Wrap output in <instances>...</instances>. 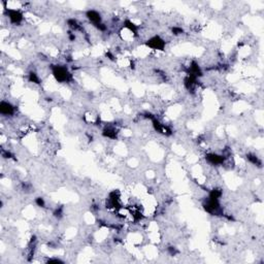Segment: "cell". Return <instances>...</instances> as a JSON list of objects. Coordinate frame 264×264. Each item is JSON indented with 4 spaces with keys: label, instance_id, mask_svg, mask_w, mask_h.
Instances as JSON below:
<instances>
[{
    "label": "cell",
    "instance_id": "11",
    "mask_svg": "<svg viewBox=\"0 0 264 264\" xmlns=\"http://www.w3.org/2000/svg\"><path fill=\"white\" fill-rule=\"evenodd\" d=\"M35 202H36L38 206H42V207L45 206V200H43V198H42V197H37L36 199H35Z\"/></svg>",
    "mask_w": 264,
    "mask_h": 264
},
{
    "label": "cell",
    "instance_id": "2",
    "mask_svg": "<svg viewBox=\"0 0 264 264\" xmlns=\"http://www.w3.org/2000/svg\"><path fill=\"white\" fill-rule=\"evenodd\" d=\"M146 46H150V48L153 49V50L163 51L164 48H165V42H164L160 36H154V37H152L151 39L148 40Z\"/></svg>",
    "mask_w": 264,
    "mask_h": 264
},
{
    "label": "cell",
    "instance_id": "4",
    "mask_svg": "<svg viewBox=\"0 0 264 264\" xmlns=\"http://www.w3.org/2000/svg\"><path fill=\"white\" fill-rule=\"evenodd\" d=\"M6 14L10 18V22L14 24H20L23 20V14L20 10H7Z\"/></svg>",
    "mask_w": 264,
    "mask_h": 264
},
{
    "label": "cell",
    "instance_id": "7",
    "mask_svg": "<svg viewBox=\"0 0 264 264\" xmlns=\"http://www.w3.org/2000/svg\"><path fill=\"white\" fill-rule=\"evenodd\" d=\"M247 159L250 161L251 163H253L254 165H258V166H261V165H262V162H261V160H260L257 156H255V155H253V154H248V155H247Z\"/></svg>",
    "mask_w": 264,
    "mask_h": 264
},
{
    "label": "cell",
    "instance_id": "3",
    "mask_svg": "<svg viewBox=\"0 0 264 264\" xmlns=\"http://www.w3.org/2000/svg\"><path fill=\"white\" fill-rule=\"evenodd\" d=\"M86 16L88 18V20H89V21L92 23L94 26H96L97 28L102 24V23H101V16H100V14H99L98 11H96L94 10H88L87 14H86Z\"/></svg>",
    "mask_w": 264,
    "mask_h": 264
},
{
    "label": "cell",
    "instance_id": "9",
    "mask_svg": "<svg viewBox=\"0 0 264 264\" xmlns=\"http://www.w3.org/2000/svg\"><path fill=\"white\" fill-rule=\"evenodd\" d=\"M125 27H127L133 33H137V26L135 24H133L131 21H128V20L125 21Z\"/></svg>",
    "mask_w": 264,
    "mask_h": 264
},
{
    "label": "cell",
    "instance_id": "1",
    "mask_svg": "<svg viewBox=\"0 0 264 264\" xmlns=\"http://www.w3.org/2000/svg\"><path fill=\"white\" fill-rule=\"evenodd\" d=\"M53 75L56 78V81L59 83H66L71 80V74L67 70L66 67H63L61 65L53 66Z\"/></svg>",
    "mask_w": 264,
    "mask_h": 264
},
{
    "label": "cell",
    "instance_id": "12",
    "mask_svg": "<svg viewBox=\"0 0 264 264\" xmlns=\"http://www.w3.org/2000/svg\"><path fill=\"white\" fill-rule=\"evenodd\" d=\"M172 32H174V34H181V33H183V29H182V28H178V27H174V29H172Z\"/></svg>",
    "mask_w": 264,
    "mask_h": 264
},
{
    "label": "cell",
    "instance_id": "5",
    "mask_svg": "<svg viewBox=\"0 0 264 264\" xmlns=\"http://www.w3.org/2000/svg\"><path fill=\"white\" fill-rule=\"evenodd\" d=\"M206 160L209 161L210 164H213V165H220V164L224 163L225 157L222 156V155H218V154H207Z\"/></svg>",
    "mask_w": 264,
    "mask_h": 264
},
{
    "label": "cell",
    "instance_id": "8",
    "mask_svg": "<svg viewBox=\"0 0 264 264\" xmlns=\"http://www.w3.org/2000/svg\"><path fill=\"white\" fill-rule=\"evenodd\" d=\"M103 135L108 137V138H116V130L113 128H105L103 130Z\"/></svg>",
    "mask_w": 264,
    "mask_h": 264
},
{
    "label": "cell",
    "instance_id": "10",
    "mask_svg": "<svg viewBox=\"0 0 264 264\" xmlns=\"http://www.w3.org/2000/svg\"><path fill=\"white\" fill-rule=\"evenodd\" d=\"M29 81H30L31 83L39 84V78L37 77L36 73H34V72H31L30 74H29Z\"/></svg>",
    "mask_w": 264,
    "mask_h": 264
},
{
    "label": "cell",
    "instance_id": "6",
    "mask_svg": "<svg viewBox=\"0 0 264 264\" xmlns=\"http://www.w3.org/2000/svg\"><path fill=\"white\" fill-rule=\"evenodd\" d=\"M14 106L10 103V102L1 101V103H0V113H1V115L10 116L14 114Z\"/></svg>",
    "mask_w": 264,
    "mask_h": 264
},
{
    "label": "cell",
    "instance_id": "13",
    "mask_svg": "<svg viewBox=\"0 0 264 264\" xmlns=\"http://www.w3.org/2000/svg\"><path fill=\"white\" fill-rule=\"evenodd\" d=\"M49 263H52V262H56V263H62V261L59 260V259H49L48 261Z\"/></svg>",
    "mask_w": 264,
    "mask_h": 264
}]
</instances>
